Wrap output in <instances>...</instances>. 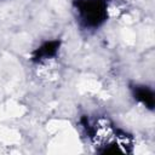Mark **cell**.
Segmentation results:
<instances>
[{
    "mask_svg": "<svg viewBox=\"0 0 155 155\" xmlns=\"http://www.w3.org/2000/svg\"><path fill=\"white\" fill-rule=\"evenodd\" d=\"M78 8L82 21L90 27H98L107 17L105 0H80Z\"/></svg>",
    "mask_w": 155,
    "mask_h": 155,
    "instance_id": "1",
    "label": "cell"
},
{
    "mask_svg": "<svg viewBox=\"0 0 155 155\" xmlns=\"http://www.w3.org/2000/svg\"><path fill=\"white\" fill-rule=\"evenodd\" d=\"M59 42L58 41H50L44 44L41 47H39L35 53H34V58L36 61H41V59H46L48 57H52L56 54L57 50H58Z\"/></svg>",
    "mask_w": 155,
    "mask_h": 155,
    "instance_id": "2",
    "label": "cell"
},
{
    "mask_svg": "<svg viewBox=\"0 0 155 155\" xmlns=\"http://www.w3.org/2000/svg\"><path fill=\"white\" fill-rule=\"evenodd\" d=\"M134 96L145 107H148V108L154 107V93H153L151 90H149L147 87H137L136 92H134Z\"/></svg>",
    "mask_w": 155,
    "mask_h": 155,
    "instance_id": "3",
    "label": "cell"
}]
</instances>
